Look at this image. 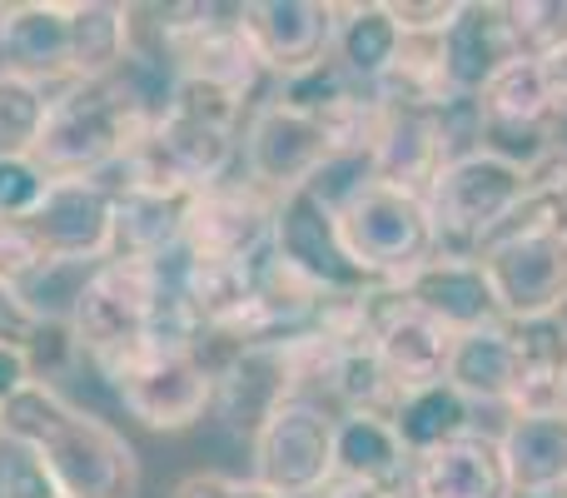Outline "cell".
Segmentation results:
<instances>
[{"instance_id":"4fadbf2b","label":"cell","mask_w":567,"mask_h":498,"mask_svg":"<svg viewBox=\"0 0 567 498\" xmlns=\"http://www.w3.org/2000/svg\"><path fill=\"white\" fill-rule=\"evenodd\" d=\"M299 394V374H293V344H239L215 364V414L235 439H255L265 419Z\"/></svg>"},{"instance_id":"603a6c76","label":"cell","mask_w":567,"mask_h":498,"mask_svg":"<svg viewBox=\"0 0 567 498\" xmlns=\"http://www.w3.org/2000/svg\"><path fill=\"white\" fill-rule=\"evenodd\" d=\"M449 384L473 404V409H508L513 414V389H518V359H513V329L508 319L473 329L453 339L449 359Z\"/></svg>"},{"instance_id":"277c9868","label":"cell","mask_w":567,"mask_h":498,"mask_svg":"<svg viewBox=\"0 0 567 498\" xmlns=\"http://www.w3.org/2000/svg\"><path fill=\"white\" fill-rule=\"evenodd\" d=\"M339 235L349 245L353 264L373 284H403L429 260H439V235H433L429 200L413 190L369 180L339 205Z\"/></svg>"},{"instance_id":"7c38bea8","label":"cell","mask_w":567,"mask_h":498,"mask_svg":"<svg viewBox=\"0 0 567 498\" xmlns=\"http://www.w3.org/2000/svg\"><path fill=\"white\" fill-rule=\"evenodd\" d=\"M275 254L323 294H359L373 284L343 245L339 210L313 195L309 185L289 190L275 205Z\"/></svg>"},{"instance_id":"30bf717a","label":"cell","mask_w":567,"mask_h":498,"mask_svg":"<svg viewBox=\"0 0 567 498\" xmlns=\"http://www.w3.org/2000/svg\"><path fill=\"white\" fill-rule=\"evenodd\" d=\"M363 329H369V344H373V354H379V364L389 369V379L399 384L403 394L449 379L453 334L443 329V324H433L423 309H413L399 284H373V289H363Z\"/></svg>"},{"instance_id":"4dcf8cb0","label":"cell","mask_w":567,"mask_h":498,"mask_svg":"<svg viewBox=\"0 0 567 498\" xmlns=\"http://www.w3.org/2000/svg\"><path fill=\"white\" fill-rule=\"evenodd\" d=\"M508 26L523 60H543L567 45V0H508Z\"/></svg>"},{"instance_id":"9a60e30c","label":"cell","mask_w":567,"mask_h":498,"mask_svg":"<svg viewBox=\"0 0 567 498\" xmlns=\"http://www.w3.org/2000/svg\"><path fill=\"white\" fill-rule=\"evenodd\" d=\"M333 26H339L333 0H255L245 6V30L275 80L329 60Z\"/></svg>"},{"instance_id":"d6a6232c","label":"cell","mask_w":567,"mask_h":498,"mask_svg":"<svg viewBox=\"0 0 567 498\" xmlns=\"http://www.w3.org/2000/svg\"><path fill=\"white\" fill-rule=\"evenodd\" d=\"M45 264H50V254L40 250V240L30 235L25 220H0V280L25 289Z\"/></svg>"},{"instance_id":"ab89813d","label":"cell","mask_w":567,"mask_h":498,"mask_svg":"<svg viewBox=\"0 0 567 498\" xmlns=\"http://www.w3.org/2000/svg\"><path fill=\"white\" fill-rule=\"evenodd\" d=\"M508 498H567V489H513Z\"/></svg>"},{"instance_id":"ba28073f","label":"cell","mask_w":567,"mask_h":498,"mask_svg":"<svg viewBox=\"0 0 567 498\" xmlns=\"http://www.w3.org/2000/svg\"><path fill=\"white\" fill-rule=\"evenodd\" d=\"M478 264L508 324L567 309V235H493L478 250Z\"/></svg>"},{"instance_id":"cb8c5ba5","label":"cell","mask_w":567,"mask_h":498,"mask_svg":"<svg viewBox=\"0 0 567 498\" xmlns=\"http://www.w3.org/2000/svg\"><path fill=\"white\" fill-rule=\"evenodd\" d=\"M513 329V359H518V389H513V414H558L563 379H567V319H528Z\"/></svg>"},{"instance_id":"f35d334b","label":"cell","mask_w":567,"mask_h":498,"mask_svg":"<svg viewBox=\"0 0 567 498\" xmlns=\"http://www.w3.org/2000/svg\"><path fill=\"white\" fill-rule=\"evenodd\" d=\"M319 498H413L409 489H369V484H349V479H333Z\"/></svg>"},{"instance_id":"8d00e7d4","label":"cell","mask_w":567,"mask_h":498,"mask_svg":"<svg viewBox=\"0 0 567 498\" xmlns=\"http://www.w3.org/2000/svg\"><path fill=\"white\" fill-rule=\"evenodd\" d=\"M25 384H35V354L25 349H0V409L16 399Z\"/></svg>"},{"instance_id":"d590c367","label":"cell","mask_w":567,"mask_h":498,"mask_svg":"<svg viewBox=\"0 0 567 498\" xmlns=\"http://www.w3.org/2000/svg\"><path fill=\"white\" fill-rule=\"evenodd\" d=\"M389 16L399 26V35H443L458 16V0H429V6H413V0H389Z\"/></svg>"},{"instance_id":"d6986e66","label":"cell","mask_w":567,"mask_h":498,"mask_svg":"<svg viewBox=\"0 0 567 498\" xmlns=\"http://www.w3.org/2000/svg\"><path fill=\"white\" fill-rule=\"evenodd\" d=\"M399 289L409 294L413 309H423L433 324H443L453 339L473 334V329H488V324L503 319L478 260H443L439 254V260H429L419 274H409Z\"/></svg>"},{"instance_id":"9c48e42d","label":"cell","mask_w":567,"mask_h":498,"mask_svg":"<svg viewBox=\"0 0 567 498\" xmlns=\"http://www.w3.org/2000/svg\"><path fill=\"white\" fill-rule=\"evenodd\" d=\"M110 389L145 429L179 434L195 429L215 404V364L205 354H145L110 374Z\"/></svg>"},{"instance_id":"e575fe53","label":"cell","mask_w":567,"mask_h":498,"mask_svg":"<svg viewBox=\"0 0 567 498\" xmlns=\"http://www.w3.org/2000/svg\"><path fill=\"white\" fill-rule=\"evenodd\" d=\"M169 498H279L269 489H259L255 479H239V474H219V469H199L169 489Z\"/></svg>"},{"instance_id":"8fae6325","label":"cell","mask_w":567,"mask_h":498,"mask_svg":"<svg viewBox=\"0 0 567 498\" xmlns=\"http://www.w3.org/2000/svg\"><path fill=\"white\" fill-rule=\"evenodd\" d=\"M275 195H265L249 180H219L189 200L185 254L195 260H239L255 264L275 250Z\"/></svg>"},{"instance_id":"836d02e7","label":"cell","mask_w":567,"mask_h":498,"mask_svg":"<svg viewBox=\"0 0 567 498\" xmlns=\"http://www.w3.org/2000/svg\"><path fill=\"white\" fill-rule=\"evenodd\" d=\"M50 324L30 309V299L16 289V284L0 280V349H25L35 354L40 339H45Z\"/></svg>"},{"instance_id":"ac0fdd59","label":"cell","mask_w":567,"mask_h":498,"mask_svg":"<svg viewBox=\"0 0 567 498\" xmlns=\"http://www.w3.org/2000/svg\"><path fill=\"white\" fill-rule=\"evenodd\" d=\"M453 160V145L443 135L439 110H393L383 105V125L379 140L369 150L373 180L383 185L413 190V195H429V185L439 180V170Z\"/></svg>"},{"instance_id":"e0dca14e","label":"cell","mask_w":567,"mask_h":498,"mask_svg":"<svg viewBox=\"0 0 567 498\" xmlns=\"http://www.w3.org/2000/svg\"><path fill=\"white\" fill-rule=\"evenodd\" d=\"M0 60L45 90L70 85V0L0 6Z\"/></svg>"},{"instance_id":"f546056e","label":"cell","mask_w":567,"mask_h":498,"mask_svg":"<svg viewBox=\"0 0 567 498\" xmlns=\"http://www.w3.org/2000/svg\"><path fill=\"white\" fill-rule=\"evenodd\" d=\"M50 95L40 80H25L0 65V160H30L50 115Z\"/></svg>"},{"instance_id":"f1b7e54d","label":"cell","mask_w":567,"mask_h":498,"mask_svg":"<svg viewBox=\"0 0 567 498\" xmlns=\"http://www.w3.org/2000/svg\"><path fill=\"white\" fill-rule=\"evenodd\" d=\"M493 235H567V145L563 140L528 170V190H523L518 210Z\"/></svg>"},{"instance_id":"5b68a950","label":"cell","mask_w":567,"mask_h":498,"mask_svg":"<svg viewBox=\"0 0 567 498\" xmlns=\"http://www.w3.org/2000/svg\"><path fill=\"white\" fill-rule=\"evenodd\" d=\"M523 190H528V170L508 165L488 150H468V155L449 160L423 195L443 260H478L488 235L518 210Z\"/></svg>"},{"instance_id":"3957f363","label":"cell","mask_w":567,"mask_h":498,"mask_svg":"<svg viewBox=\"0 0 567 498\" xmlns=\"http://www.w3.org/2000/svg\"><path fill=\"white\" fill-rule=\"evenodd\" d=\"M159 304H165V264L100 260L70 309V344L110 379L115 369L155 354Z\"/></svg>"},{"instance_id":"4316f807","label":"cell","mask_w":567,"mask_h":498,"mask_svg":"<svg viewBox=\"0 0 567 498\" xmlns=\"http://www.w3.org/2000/svg\"><path fill=\"white\" fill-rule=\"evenodd\" d=\"M513 489H567V414H518L498 434Z\"/></svg>"},{"instance_id":"6da1fadb","label":"cell","mask_w":567,"mask_h":498,"mask_svg":"<svg viewBox=\"0 0 567 498\" xmlns=\"http://www.w3.org/2000/svg\"><path fill=\"white\" fill-rule=\"evenodd\" d=\"M0 439L25 449L60 498H135L140 454L115 424L80 409L55 384L35 379L0 409Z\"/></svg>"},{"instance_id":"7a4b0ae2","label":"cell","mask_w":567,"mask_h":498,"mask_svg":"<svg viewBox=\"0 0 567 498\" xmlns=\"http://www.w3.org/2000/svg\"><path fill=\"white\" fill-rule=\"evenodd\" d=\"M155 125L150 110L125 90V80H90V85H60L50 95V115L40 130L35 165L45 180H95L130 155Z\"/></svg>"},{"instance_id":"d4e9b609","label":"cell","mask_w":567,"mask_h":498,"mask_svg":"<svg viewBox=\"0 0 567 498\" xmlns=\"http://www.w3.org/2000/svg\"><path fill=\"white\" fill-rule=\"evenodd\" d=\"M389 424H393V434H399L403 454L423 459V454L443 449V444L463 439V434H478V409H473L449 379H439V384L399 394Z\"/></svg>"},{"instance_id":"52a82bcc","label":"cell","mask_w":567,"mask_h":498,"mask_svg":"<svg viewBox=\"0 0 567 498\" xmlns=\"http://www.w3.org/2000/svg\"><path fill=\"white\" fill-rule=\"evenodd\" d=\"M239 155H245L249 185L284 200L289 190H303L319 180V170L333 160V145H329V135H323L319 115H303V110L269 95L249 110Z\"/></svg>"},{"instance_id":"b9f144b4","label":"cell","mask_w":567,"mask_h":498,"mask_svg":"<svg viewBox=\"0 0 567 498\" xmlns=\"http://www.w3.org/2000/svg\"><path fill=\"white\" fill-rule=\"evenodd\" d=\"M0 444H6V439H0Z\"/></svg>"},{"instance_id":"1f68e13d","label":"cell","mask_w":567,"mask_h":498,"mask_svg":"<svg viewBox=\"0 0 567 498\" xmlns=\"http://www.w3.org/2000/svg\"><path fill=\"white\" fill-rule=\"evenodd\" d=\"M50 180L35 160H0V220H30Z\"/></svg>"},{"instance_id":"44dd1931","label":"cell","mask_w":567,"mask_h":498,"mask_svg":"<svg viewBox=\"0 0 567 498\" xmlns=\"http://www.w3.org/2000/svg\"><path fill=\"white\" fill-rule=\"evenodd\" d=\"M185 190H159V185H125L115 190V235H110V260H135V264H165L169 254L185 245V220H189Z\"/></svg>"},{"instance_id":"60d3db41","label":"cell","mask_w":567,"mask_h":498,"mask_svg":"<svg viewBox=\"0 0 567 498\" xmlns=\"http://www.w3.org/2000/svg\"><path fill=\"white\" fill-rule=\"evenodd\" d=\"M558 409H563V414H567V379H563V404H558Z\"/></svg>"},{"instance_id":"ffe728a7","label":"cell","mask_w":567,"mask_h":498,"mask_svg":"<svg viewBox=\"0 0 567 498\" xmlns=\"http://www.w3.org/2000/svg\"><path fill=\"white\" fill-rule=\"evenodd\" d=\"M413 498H508V464H503L498 434H463L443 449L413 459L409 474Z\"/></svg>"},{"instance_id":"5bb4252c","label":"cell","mask_w":567,"mask_h":498,"mask_svg":"<svg viewBox=\"0 0 567 498\" xmlns=\"http://www.w3.org/2000/svg\"><path fill=\"white\" fill-rule=\"evenodd\" d=\"M25 225L50 260L100 264L110 260V235H115V195L95 180H50L45 200Z\"/></svg>"},{"instance_id":"484cf974","label":"cell","mask_w":567,"mask_h":498,"mask_svg":"<svg viewBox=\"0 0 567 498\" xmlns=\"http://www.w3.org/2000/svg\"><path fill=\"white\" fill-rule=\"evenodd\" d=\"M399 45H403V35H399V26H393L389 6H379V0L339 6V26H333V65H339L359 90H373L383 75H389Z\"/></svg>"},{"instance_id":"83f0119b","label":"cell","mask_w":567,"mask_h":498,"mask_svg":"<svg viewBox=\"0 0 567 498\" xmlns=\"http://www.w3.org/2000/svg\"><path fill=\"white\" fill-rule=\"evenodd\" d=\"M478 115L483 130H558L538 60H513L508 70H498L478 95Z\"/></svg>"},{"instance_id":"2e32d148","label":"cell","mask_w":567,"mask_h":498,"mask_svg":"<svg viewBox=\"0 0 567 498\" xmlns=\"http://www.w3.org/2000/svg\"><path fill=\"white\" fill-rule=\"evenodd\" d=\"M523 60L518 40L508 26V6L498 0H463L453 26L443 30V75L453 95L478 100L498 70Z\"/></svg>"},{"instance_id":"8992f818","label":"cell","mask_w":567,"mask_h":498,"mask_svg":"<svg viewBox=\"0 0 567 498\" xmlns=\"http://www.w3.org/2000/svg\"><path fill=\"white\" fill-rule=\"evenodd\" d=\"M333 419L319 399H289L249 439L259 489L279 498H319L333 484Z\"/></svg>"},{"instance_id":"74e56055","label":"cell","mask_w":567,"mask_h":498,"mask_svg":"<svg viewBox=\"0 0 567 498\" xmlns=\"http://www.w3.org/2000/svg\"><path fill=\"white\" fill-rule=\"evenodd\" d=\"M543 70V90H548V105H553V120H567V45H558L553 55L538 60Z\"/></svg>"},{"instance_id":"7402d4cb","label":"cell","mask_w":567,"mask_h":498,"mask_svg":"<svg viewBox=\"0 0 567 498\" xmlns=\"http://www.w3.org/2000/svg\"><path fill=\"white\" fill-rule=\"evenodd\" d=\"M413 459L383 414H339L333 419V479L369 489H409Z\"/></svg>"}]
</instances>
